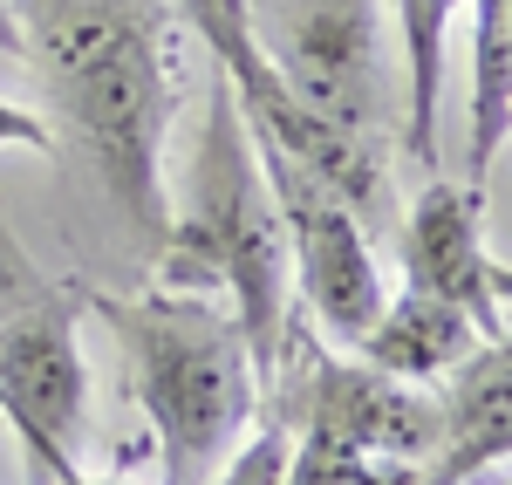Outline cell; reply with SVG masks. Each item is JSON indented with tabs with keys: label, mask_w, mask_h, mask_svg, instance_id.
<instances>
[{
	"label": "cell",
	"mask_w": 512,
	"mask_h": 485,
	"mask_svg": "<svg viewBox=\"0 0 512 485\" xmlns=\"http://www.w3.org/2000/svg\"><path fill=\"white\" fill-rule=\"evenodd\" d=\"M21 62L103 199L151 253L164 233V137L178 110V35L164 0H14Z\"/></svg>",
	"instance_id": "1"
},
{
	"label": "cell",
	"mask_w": 512,
	"mask_h": 485,
	"mask_svg": "<svg viewBox=\"0 0 512 485\" xmlns=\"http://www.w3.org/2000/svg\"><path fill=\"white\" fill-rule=\"evenodd\" d=\"M151 260H158L164 287L226 294L239 335L253 349L260 390H267L280 335L294 322L287 315V233H280L253 130H246L226 82L212 89V110L192 130V158H185V178H178V212H164Z\"/></svg>",
	"instance_id": "2"
},
{
	"label": "cell",
	"mask_w": 512,
	"mask_h": 485,
	"mask_svg": "<svg viewBox=\"0 0 512 485\" xmlns=\"http://www.w3.org/2000/svg\"><path fill=\"white\" fill-rule=\"evenodd\" d=\"M117 328L130 397L158 431V485H205L260 417V369L219 294L151 287L89 301Z\"/></svg>",
	"instance_id": "3"
},
{
	"label": "cell",
	"mask_w": 512,
	"mask_h": 485,
	"mask_svg": "<svg viewBox=\"0 0 512 485\" xmlns=\"http://www.w3.org/2000/svg\"><path fill=\"white\" fill-rule=\"evenodd\" d=\"M253 41L280 76L287 103L315 123L335 151L355 164L390 171V69H383V35H376V0H246Z\"/></svg>",
	"instance_id": "4"
},
{
	"label": "cell",
	"mask_w": 512,
	"mask_h": 485,
	"mask_svg": "<svg viewBox=\"0 0 512 485\" xmlns=\"http://www.w3.org/2000/svg\"><path fill=\"white\" fill-rule=\"evenodd\" d=\"M89 410V363L76 335V294L28 260L0 226V417L28 451V485H69L76 431Z\"/></svg>",
	"instance_id": "5"
},
{
	"label": "cell",
	"mask_w": 512,
	"mask_h": 485,
	"mask_svg": "<svg viewBox=\"0 0 512 485\" xmlns=\"http://www.w3.org/2000/svg\"><path fill=\"white\" fill-rule=\"evenodd\" d=\"M260 151V171H267V192H274L280 233H287V287H301L308 315H315L335 342H362L376 308H383V267H376V246H369V226L349 212V199L315 178L308 164H294L287 151Z\"/></svg>",
	"instance_id": "6"
},
{
	"label": "cell",
	"mask_w": 512,
	"mask_h": 485,
	"mask_svg": "<svg viewBox=\"0 0 512 485\" xmlns=\"http://www.w3.org/2000/svg\"><path fill=\"white\" fill-rule=\"evenodd\" d=\"M403 287H424L437 301L465 308L478 322V335L506 342V301H512V274L499 253H485V185H451L437 178L403 205Z\"/></svg>",
	"instance_id": "7"
},
{
	"label": "cell",
	"mask_w": 512,
	"mask_h": 485,
	"mask_svg": "<svg viewBox=\"0 0 512 485\" xmlns=\"http://www.w3.org/2000/svg\"><path fill=\"white\" fill-rule=\"evenodd\" d=\"M437 431L417 465V485H472L485 465H506L512 451V349L478 342L451 376L431 383Z\"/></svg>",
	"instance_id": "8"
},
{
	"label": "cell",
	"mask_w": 512,
	"mask_h": 485,
	"mask_svg": "<svg viewBox=\"0 0 512 485\" xmlns=\"http://www.w3.org/2000/svg\"><path fill=\"white\" fill-rule=\"evenodd\" d=\"M478 342H492V335H478V322L465 308L437 301L424 287H403V294H383V308H376L369 335L355 342V356L369 369H383V376H396V383H437V376H451L465 363Z\"/></svg>",
	"instance_id": "9"
},
{
	"label": "cell",
	"mask_w": 512,
	"mask_h": 485,
	"mask_svg": "<svg viewBox=\"0 0 512 485\" xmlns=\"http://www.w3.org/2000/svg\"><path fill=\"white\" fill-rule=\"evenodd\" d=\"M465 0H396V144L410 164H437V110H444V48H451V21Z\"/></svg>",
	"instance_id": "10"
},
{
	"label": "cell",
	"mask_w": 512,
	"mask_h": 485,
	"mask_svg": "<svg viewBox=\"0 0 512 485\" xmlns=\"http://www.w3.org/2000/svg\"><path fill=\"white\" fill-rule=\"evenodd\" d=\"M472 7V130H465V185H485L512 130V0Z\"/></svg>",
	"instance_id": "11"
},
{
	"label": "cell",
	"mask_w": 512,
	"mask_h": 485,
	"mask_svg": "<svg viewBox=\"0 0 512 485\" xmlns=\"http://www.w3.org/2000/svg\"><path fill=\"white\" fill-rule=\"evenodd\" d=\"M280 485H417V465H396V458H369V451L328 445V438H308L294 431V451H287V479Z\"/></svg>",
	"instance_id": "12"
},
{
	"label": "cell",
	"mask_w": 512,
	"mask_h": 485,
	"mask_svg": "<svg viewBox=\"0 0 512 485\" xmlns=\"http://www.w3.org/2000/svg\"><path fill=\"white\" fill-rule=\"evenodd\" d=\"M0 151H48V123L0 96Z\"/></svg>",
	"instance_id": "13"
},
{
	"label": "cell",
	"mask_w": 512,
	"mask_h": 485,
	"mask_svg": "<svg viewBox=\"0 0 512 485\" xmlns=\"http://www.w3.org/2000/svg\"><path fill=\"white\" fill-rule=\"evenodd\" d=\"M0 55H21V35H14V0H0Z\"/></svg>",
	"instance_id": "14"
},
{
	"label": "cell",
	"mask_w": 512,
	"mask_h": 485,
	"mask_svg": "<svg viewBox=\"0 0 512 485\" xmlns=\"http://www.w3.org/2000/svg\"><path fill=\"white\" fill-rule=\"evenodd\" d=\"M69 485H123V479H82V472H76V479H69Z\"/></svg>",
	"instance_id": "15"
}]
</instances>
